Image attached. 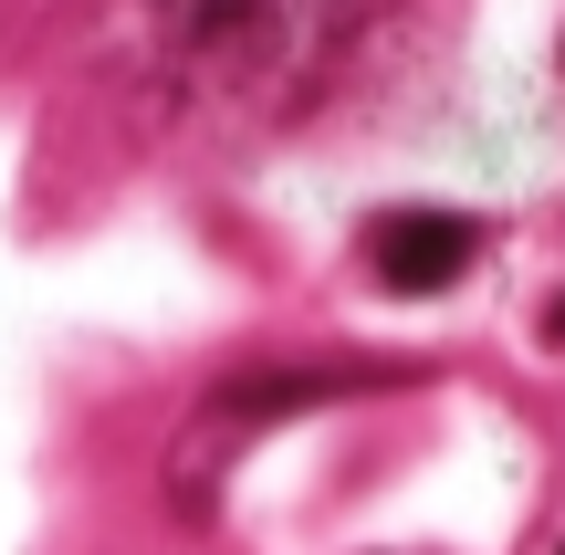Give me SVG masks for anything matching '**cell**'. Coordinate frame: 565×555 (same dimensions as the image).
Wrapping results in <instances>:
<instances>
[{
    "instance_id": "cell-1",
    "label": "cell",
    "mask_w": 565,
    "mask_h": 555,
    "mask_svg": "<svg viewBox=\"0 0 565 555\" xmlns=\"http://www.w3.org/2000/svg\"><path fill=\"white\" fill-rule=\"evenodd\" d=\"M377 21L387 0H147V74L200 116H282Z\"/></svg>"
},
{
    "instance_id": "cell-2",
    "label": "cell",
    "mask_w": 565,
    "mask_h": 555,
    "mask_svg": "<svg viewBox=\"0 0 565 555\" xmlns=\"http://www.w3.org/2000/svg\"><path fill=\"white\" fill-rule=\"evenodd\" d=\"M387 377L398 367H366V356H345V367H242V377H221V398L200 409V430H189V451H179V493L200 503V482L221 472L252 430H273V419H294V409H324V398H356V388H387Z\"/></svg>"
},
{
    "instance_id": "cell-3",
    "label": "cell",
    "mask_w": 565,
    "mask_h": 555,
    "mask_svg": "<svg viewBox=\"0 0 565 555\" xmlns=\"http://www.w3.org/2000/svg\"><path fill=\"white\" fill-rule=\"evenodd\" d=\"M366 263H377L387 293L429 305V293H450L482 263V221H471V210H387V221L366 231Z\"/></svg>"
},
{
    "instance_id": "cell-4",
    "label": "cell",
    "mask_w": 565,
    "mask_h": 555,
    "mask_svg": "<svg viewBox=\"0 0 565 555\" xmlns=\"http://www.w3.org/2000/svg\"><path fill=\"white\" fill-rule=\"evenodd\" d=\"M545 346H565V293H555V305H545Z\"/></svg>"
}]
</instances>
